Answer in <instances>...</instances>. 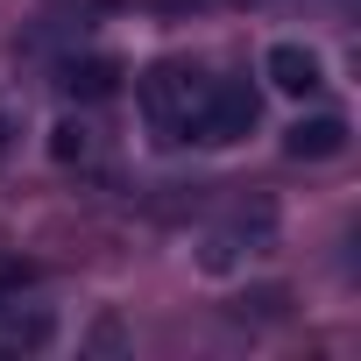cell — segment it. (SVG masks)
Masks as SVG:
<instances>
[{"label":"cell","instance_id":"obj_8","mask_svg":"<svg viewBox=\"0 0 361 361\" xmlns=\"http://www.w3.org/2000/svg\"><path fill=\"white\" fill-rule=\"evenodd\" d=\"M8 149H15V128H8V114H0V163H8Z\"/></svg>","mask_w":361,"mask_h":361},{"label":"cell","instance_id":"obj_3","mask_svg":"<svg viewBox=\"0 0 361 361\" xmlns=\"http://www.w3.org/2000/svg\"><path fill=\"white\" fill-rule=\"evenodd\" d=\"M255 121H262V92H255L248 78H213L206 99H199L192 142H199V149H227V142L255 135Z\"/></svg>","mask_w":361,"mask_h":361},{"label":"cell","instance_id":"obj_4","mask_svg":"<svg viewBox=\"0 0 361 361\" xmlns=\"http://www.w3.org/2000/svg\"><path fill=\"white\" fill-rule=\"evenodd\" d=\"M262 78H269L276 92L305 99V92H319V85H326V64H319V50H305V43H269V57H262Z\"/></svg>","mask_w":361,"mask_h":361},{"label":"cell","instance_id":"obj_2","mask_svg":"<svg viewBox=\"0 0 361 361\" xmlns=\"http://www.w3.org/2000/svg\"><path fill=\"white\" fill-rule=\"evenodd\" d=\"M276 248V213L255 199H241V206H227L206 234H199V269L206 276H234V269H248V262H262Z\"/></svg>","mask_w":361,"mask_h":361},{"label":"cell","instance_id":"obj_6","mask_svg":"<svg viewBox=\"0 0 361 361\" xmlns=\"http://www.w3.org/2000/svg\"><path fill=\"white\" fill-rule=\"evenodd\" d=\"M50 149H57V156H64V163H71V156H85V128H71V121H64V128H57V142H50Z\"/></svg>","mask_w":361,"mask_h":361},{"label":"cell","instance_id":"obj_7","mask_svg":"<svg viewBox=\"0 0 361 361\" xmlns=\"http://www.w3.org/2000/svg\"><path fill=\"white\" fill-rule=\"evenodd\" d=\"M156 8H170V15H185V8H248V0H156Z\"/></svg>","mask_w":361,"mask_h":361},{"label":"cell","instance_id":"obj_5","mask_svg":"<svg viewBox=\"0 0 361 361\" xmlns=\"http://www.w3.org/2000/svg\"><path fill=\"white\" fill-rule=\"evenodd\" d=\"M283 149H290L298 163H333V156H347V121H340V114H312V121H290Z\"/></svg>","mask_w":361,"mask_h":361},{"label":"cell","instance_id":"obj_1","mask_svg":"<svg viewBox=\"0 0 361 361\" xmlns=\"http://www.w3.org/2000/svg\"><path fill=\"white\" fill-rule=\"evenodd\" d=\"M206 85H213V71H199V64H185V57H163V64L142 71V121H149V135H156L163 149L192 142V121H199Z\"/></svg>","mask_w":361,"mask_h":361},{"label":"cell","instance_id":"obj_9","mask_svg":"<svg viewBox=\"0 0 361 361\" xmlns=\"http://www.w3.org/2000/svg\"><path fill=\"white\" fill-rule=\"evenodd\" d=\"M8 290H15V269H8V262H0V305H8Z\"/></svg>","mask_w":361,"mask_h":361}]
</instances>
